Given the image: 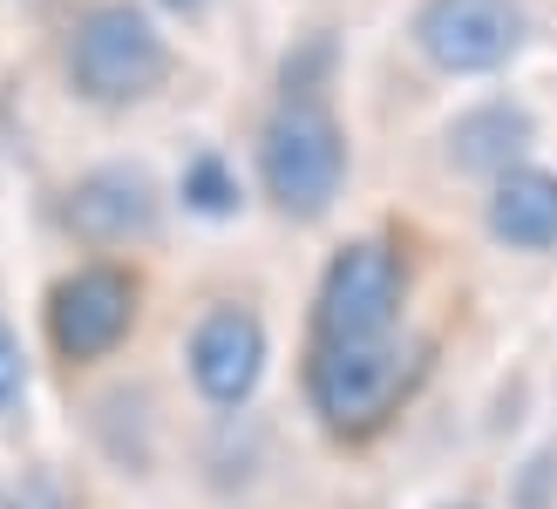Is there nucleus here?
<instances>
[{"label": "nucleus", "instance_id": "nucleus-14", "mask_svg": "<svg viewBox=\"0 0 557 509\" xmlns=\"http://www.w3.org/2000/svg\"><path fill=\"white\" fill-rule=\"evenodd\" d=\"M163 8H177V14H198V8H205V0H163Z\"/></svg>", "mask_w": 557, "mask_h": 509}, {"label": "nucleus", "instance_id": "nucleus-8", "mask_svg": "<svg viewBox=\"0 0 557 509\" xmlns=\"http://www.w3.org/2000/svg\"><path fill=\"white\" fill-rule=\"evenodd\" d=\"M69 224L89 245H129L157 232V184L144 163H102L69 190Z\"/></svg>", "mask_w": 557, "mask_h": 509}, {"label": "nucleus", "instance_id": "nucleus-1", "mask_svg": "<svg viewBox=\"0 0 557 509\" xmlns=\"http://www.w3.org/2000/svg\"><path fill=\"white\" fill-rule=\"evenodd\" d=\"M422 381V347L414 339H347V347H313L306 360V394L333 435H368L401 408V394Z\"/></svg>", "mask_w": 557, "mask_h": 509}, {"label": "nucleus", "instance_id": "nucleus-9", "mask_svg": "<svg viewBox=\"0 0 557 509\" xmlns=\"http://www.w3.org/2000/svg\"><path fill=\"white\" fill-rule=\"evenodd\" d=\"M490 238L510 251H550L557 245V170L517 163L490 190Z\"/></svg>", "mask_w": 557, "mask_h": 509}, {"label": "nucleus", "instance_id": "nucleus-15", "mask_svg": "<svg viewBox=\"0 0 557 509\" xmlns=\"http://www.w3.org/2000/svg\"><path fill=\"white\" fill-rule=\"evenodd\" d=\"M456 509H476V502H456Z\"/></svg>", "mask_w": 557, "mask_h": 509}, {"label": "nucleus", "instance_id": "nucleus-11", "mask_svg": "<svg viewBox=\"0 0 557 509\" xmlns=\"http://www.w3.org/2000/svg\"><path fill=\"white\" fill-rule=\"evenodd\" d=\"M184 204L205 211V218H232L238 211V177L225 170V157H190L184 163Z\"/></svg>", "mask_w": 557, "mask_h": 509}, {"label": "nucleus", "instance_id": "nucleus-2", "mask_svg": "<svg viewBox=\"0 0 557 509\" xmlns=\"http://www.w3.org/2000/svg\"><path fill=\"white\" fill-rule=\"evenodd\" d=\"M259 177H265L272 204L286 218H299V224L333 211L341 177H347V136H341V123H333V109L320 96H286V109L265 123Z\"/></svg>", "mask_w": 557, "mask_h": 509}, {"label": "nucleus", "instance_id": "nucleus-3", "mask_svg": "<svg viewBox=\"0 0 557 509\" xmlns=\"http://www.w3.org/2000/svg\"><path fill=\"white\" fill-rule=\"evenodd\" d=\"M171 75V48H163L157 21L129 0H102L75 21V41H69V82L75 96H89L102 109H123V102H144L163 89Z\"/></svg>", "mask_w": 557, "mask_h": 509}, {"label": "nucleus", "instance_id": "nucleus-12", "mask_svg": "<svg viewBox=\"0 0 557 509\" xmlns=\"http://www.w3.org/2000/svg\"><path fill=\"white\" fill-rule=\"evenodd\" d=\"M27 394V353H21V339H14V326L0 320V414H8L14 401Z\"/></svg>", "mask_w": 557, "mask_h": 509}, {"label": "nucleus", "instance_id": "nucleus-4", "mask_svg": "<svg viewBox=\"0 0 557 509\" xmlns=\"http://www.w3.org/2000/svg\"><path fill=\"white\" fill-rule=\"evenodd\" d=\"M401 251L387 238H354L326 259L320 299H313V326L320 347H347V339H387L401 313Z\"/></svg>", "mask_w": 557, "mask_h": 509}, {"label": "nucleus", "instance_id": "nucleus-7", "mask_svg": "<svg viewBox=\"0 0 557 509\" xmlns=\"http://www.w3.org/2000/svg\"><path fill=\"white\" fill-rule=\"evenodd\" d=\"M265 374V326L245 306H211L190 333V381H198L205 401L238 408L252 401V387Z\"/></svg>", "mask_w": 557, "mask_h": 509}, {"label": "nucleus", "instance_id": "nucleus-6", "mask_svg": "<svg viewBox=\"0 0 557 509\" xmlns=\"http://www.w3.org/2000/svg\"><path fill=\"white\" fill-rule=\"evenodd\" d=\"M136 326V278L123 265H82L48 293V333L69 360H102Z\"/></svg>", "mask_w": 557, "mask_h": 509}, {"label": "nucleus", "instance_id": "nucleus-10", "mask_svg": "<svg viewBox=\"0 0 557 509\" xmlns=\"http://www.w3.org/2000/svg\"><path fill=\"white\" fill-rule=\"evenodd\" d=\"M537 144V123L523 102H483L469 109V116L449 123V163L456 170H490V177H504L517 170V157Z\"/></svg>", "mask_w": 557, "mask_h": 509}, {"label": "nucleus", "instance_id": "nucleus-5", "mask_svg": "<svg viewBox=\"0 0 557 509\" xmlns=\"http://www.w3.org/2000/svg\"><path fill=\"white\" fill-rule=\"evenodd\" d=\"M414 48L442 75H490L523 48V8L517 0H429L414 14Z\"/></svg>", "mask_w": 557, "mask_h": 509}, {"label": "nucleus", "instance_id": "nucleus-13", "mask_svg": "<svg viewBox=\"0 0 557 509\" xmlns=\"http://www.w3.org/2000/svg\"><path fill=\"white\" fill-rule=\"evenodd\" d=\"M14 509H69V496L48 483V475H35V483H21L14 489Z\"/></svg>", "mask_w": 557, "mask_h": 509}]
</instances>
